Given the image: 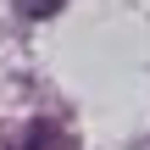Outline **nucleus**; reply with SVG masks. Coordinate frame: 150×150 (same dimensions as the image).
Instances as JSON below:
<instances>
[{
  "label": "nucleus",
  "mask_w": 150,
  "mask_h": 150,
  "mask_svg": "<svg viewBox=\"0 0 150 150\" xmlns=\"http://www.w3.org/2000/svg\"><path fill=\"white\" fill-rule=\"evenodd\" d=\"M50 139H56V128H50V122H28V134H22V145H17V150H45Z\"/></svg>",
  "instance_id": "f257e3e1"
},
{
  "label": "nucleus",
  "mask_w": 150,
  "mask_h": 150,
  "mask_svg": "<svg viewBox=\"0 0 150 150\" xmlns=\"http://www.w3.org/2000/svg\"><path fill=\"white\" fill-rule=\"evenodd\" d=\"M56 11H61V0H17V17H33V22L56 17Z\"/></svg>",
  "instance_id": "f03ea898"
}]
</instances>
